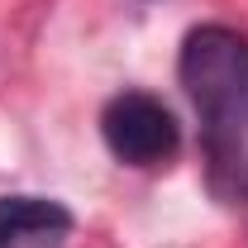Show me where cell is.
Returning a JSON list of instances; mask_svg holds the SVG:
<instances>
[{
    "label": "cell",
    "instance_id": "cell-2",
    "mask_svg": "<svg viewBox=\"0 0 248 248\" xmlns=\"http://www.w3.org/2000/svg\"><path fill=\"white\" fill-rule=\"evenodd\" d=\"M100 139L129 167H162L182 148V124H177V115L157 95L120 91L100 110Z\"/></svg>",
    "mask_w": 248,
    "mask_h": 248
},
{
    "label": "cell",
    "instance_id": "cell-1",
    "mask_svg": "<svg viewBox=\"0 0 248 248\" xmlns=\"http://www.w3.org/2000/svg\"><path fill=\"white\" fill-rule=\"evenodd\" d=\"M177 81L201 115L205 153L239 177L248 167V33L196 24L177 53Z\"/></svg>",
    "mask_w": 248,
    "mask_h": 248
},
{
    "label": "cell",
    "instance_id": "cell-3",
    "mask_svg": "<svg viewBox=\"0 0 248 248\" xmlns=\"http://www.w3.org/2000/svg\"><path fill=\"white\" fill-rule=\"evenodd\" d=\"M72 234V210L48 196H0V248H58Z\"/></svg>",
    "mask_w": 248,
    "mask_h": 248
}]
</instances>
